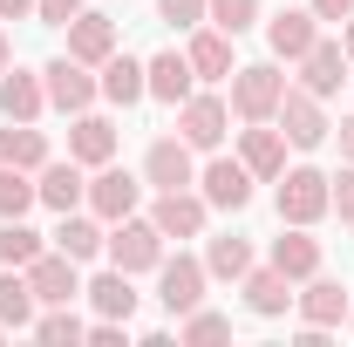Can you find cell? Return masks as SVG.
<instances>
[{
    "label": "cell",
    "instance_id": "5b68a950",
    "mask_svg": "<svg viewBox=\"0 0 354 347\" xmlns=\"http://www.w3.org/2000/svg\"><path fill=\"white\" fill-rule=\"evenodd\" d=\"M41 88H48V109H62V116H82L88 102L102 95V82L88 75V62H75V55H55L41 68Z\"/></svg>",
    "mask_w": 354,
    "mask_h": 347
},
{
    "label": "cell",
    "instance_id": "e575fe53",
    "mask_svg": "<svg viewBox=\"0 0 354 347\" xmlns=\"http://www.w3.org/2000/svg\"><path fill=\"white\" fill-rule=\"evenodd\" d=\"M177 334H184V341H232V320H225V313H205V306H191Z\"/></svg>",
    "mask_w": 354,
    "mask_h": 347
},
{
    "label": "cell",
    "instance_id": "e0dca14e",
    "mask_svg": "<svg viewBox=\"0 0 354 347\" xmlns=\"http://www.w3.org/2000/svg\"><path fill=\"white\" fill-rule=\"evenodd\" d=\"M143 75H150V95H157V102H171V109L191 95V82H198V68H191V55H184V48L150 55V62H143Z\"/></svg>",
    "mask_w": 354,
    "mask_h": 347
},
{
    "label": "cell",
    "instance_id": "ee69618b",
    "mask_svg": "<svg viewBox=\"0 0 354 347\" xmlns=\"http://www.w3.org/2000/svg\"><path fill=\"white\" fill-rule=\"evenodd\" d=\"M7 62H14V41H7V35H0V75H7Z\"/></svg>",
    "mask_w": 354,
    "mask_h": 347
},
{
    "label": "cell",
    "instance_id": "4fadbf2b",
    "mask_svg": "<svg viewBox=\"0 0 354 347\" xmlns=\"http://www.w3.org/2000/svg\"><path fill=\"white\" fill-rule=\"evenodd\" d=\"M313 41H320V14H313V7H286V14L266 21V48H272V62H300Z\"/></svg>",
    "mask_w": 354,
    "mask_h": 347
},
{
    "label": "cell",
    "instance_id": "603a6c76",
    "mask_svg": "<svg viewBox=\"0 0 354 347\" xmlns=\"http://www.w3.org/2000/svg\"><path fill=\"white\" fill-rule=\"evenodd\" d=\"M82 293H88V306H95V320H130V313H136V286H130V272H123V265L95 272Z\"/></svg>",
    "mask_w": 354,
    "mask_h": 347
},
{
    "label": "cell",
    "instance_id": "7402d4cb",
    "mask_svg": "<svg viewBox=\"0 0 354 347\" xmlns=\"http://www.w3.org/2000/svg\"><path fill=\"white\" fill-rule=\"evenodd\" d=\"M341 82H348V48H341V41H313L307 55H300V88L334 95Z\"/></svg>",
    "mask_w": 354,
    "mask_h": 347
},
{
    "label": "cell",
    "instance_id": "52a82bcc",
    "mask_svg": "<svg viewBox=\"0 0 354 347\" xmlns=\"http://www.w3.org/2000/svg\"><path fill=\"white\" fill-rule=\"evenodd\" d=\"M143 184H150V191H191V184H198L191 143H184V136H157V143L143 150Z\"/></svg>",
    "mask_w": 354,
    "mask_h": 347
},
{
    "label": "cell",
    "instance_id": "5bb4252c",
    "mask_svg": "<svg viewBox=\"0 0 354 347\" xmlns=\"http://www.w3.org/2000/svg\"><path fill=\"white\" fill-rule=\"evenodd\" d=\"M348 286H341V279H320V272H313L307 279V293H293V306H300V327H341V320H348Z\"/></svg>",
    "mask_w": 354,
    "mask_h": 347
},
{
    "label": "cell",
    "instance_id": "6da1fadb",
    "mask_svg": "<svg viewBox=\"0 0 354 347\" xmlns=\"http://www.w3.org/2000/svg\"><path fill=\"white\" fill-rule=\"evenodd\" d=\"M334 212V177L313 171V164H293L279 171V225H320Z\"/></svg>",
    "mask_w": 354,
    "mask_h": 347
},
{
    "label": "cell",
    "instance_id": "ba28073f",
    "mask_svg": "<svg viewBox=\"0 0 354 347\" xmlns=\"http://www.w3.org/2000/svg\"><path fill=\"white\" fill-rule=\"evenodd\" d=\"M252 184H259V177L245 171V157H212V164L198 171L205 205H218V212H245V205H252Z\"/></svg>",
    "mask_w": 354,
    "mask_h": 347
},
{
    "label": "cell",
    "instance_id": "1f68e13d",
    "mask_svg": "<svg viewBox=\"0 0 354 347\" xmlns=\"http://www.w3.org/2000/svg\"><path fill=\"white\" fill-rule=\"evenodd\" d=\"M28 205H41L35 171H14V164H0V218H28Z\"/></svg>",
    "mask_w": 354,
    "mask_h": 347
},
{
    "label": "cell",
    "instance_id": "30bf717a",
    "mask_svg": "<svg viewBox=\"0 0 354 347\" xmlns=\"http://www.w3.org/2000/svg\"><path fill=\"white\" fill-rule=\"evenodd\" d=\"M136 205H143V177L116 171V164H95V177H88V212L116 225V218H130Z\"/></svg>",
    "mask_w": 354,
    "mask_h": 347
},
{
    "label": "cell",
    "instance_id": "8d00e7d4",
    "mask_svg": "<svg viewBox=\"0 0 354 347\" xmlns=\"http://www.w3.org/2000/svg\"><path fill=\"white\" fill-rule=\"evenodd\" d=\"M82 7H88V0H35V21H48V28H68Z\"/></svg>",
    "mask_w": 354,
    "mask_h": 347
},
{
    "label": "cell",
    "instance_id": "cb8c5ba5",
    "mask_svg": "<svg viewBox=\"0 0 354 347\" xmlns=\"http://www.w3.org/2000/svg\"><path fill=\"white\" fill-rule=\"evenodd\" d=\"M239 286H245V306H252L259 320H272V313H286V306H293V279H286L279 265H252Z\"/></svg>",
    "mask_w": 354,
    "mask_h": 347
},
{
    "label": "cell",
    "instance_id": "f1b7e54d",
    "mask_svg": "<svg viewBox=\"0 0 354 347\" xmlns=\"http://www.w3.org/2000/svg\"><path fill=\"white\" fill-rule=\"evenodd\" d=\"M0 164H14V171H41L48 164V136L35 123H7L0 130Z\"/></svg>",
    "mask_w": 354,
    "mask_h": 347
},
{
    "label": "cell",
    "instance_id": "277c9868",
    "mask_svg": "<svg viewBox=\"0 0 354 347\" xmlns=\"http://www.w3.org/2000/svg\"><path fill=\"white\" fill-rule=\"evenodd\" d=\"M272 123L286 130V143H293V150H320V143H327V130H334V123H327V109H320V95H313V88H293V82H286V95H279Z\"/></svg>",
    "mask_w": 354,
    "mask_h": 347
},
{
    "label": "cell",
    "instance_id": "ac0fdd59",
    "mask_svg": "<svg viewBox=\"0 0 354 347\" xmlns=\"http://www.w3.org/2000/svg\"><path fill=\"white\" fill-rule=\"evenodd\" d=\"M68 157H75V164H82V171H95V164H109V157H116V123H109V116H75V123H68Z\"/></svg>",
    "mask_w": 354,
    "mask_h": 347
},
{
    "label": "cell",
    "instance_id": "8992f818",
    "mask_svg": "<svg viewBox=\"0 0 354 347\" xmlns=\"http://www.w3.org/2000/svg\"><path fill=\"white\" fill-rule=\"evenodd\" d=\"M225 130H232V102H218V95H198V88L177 102V136H184L191 150H218Z\"/></svg>",
    "mask_w": 354,
    "mask_h": 347
},
{
    "label": "cell",
    "instance_id": "3957f363",
    "mask_svg": "<svg viewBox=\"0 0 354 347\" xmlns=\"http://www.w3.org/2000/svg\"><path fill=\"white\" fill-rule=\"evenodd\" d=\"M102 252H109V265H123V272H157V265H164V232H157V225H150V218H116V232H109V245H102Z\"/></svg>",
    "mask_w": 354,
    "mask_h": 347
},
{
    "label": "cell",
    "instance_id": "ffe728a7",
    "mask_svg": "<svg viewBox=\"0 0 354 347\" xmlns=\"http://www.w3.org/2000/svg\"><path fill=\"white\" fill-rule=\"evenodd\" d=\"M41 109H48L41 75H28V68H7L0 75V116L7 123H41Z\"/></svg>",
    "mask_w": 354,
    "mask_h": 347
},
{
    "label": "cell",
    "instance_id": "4316f807",
    "mask_svg": "<svg viewBox=\"0 0 354 347\" xmlns=\"http://www.w3.org/2000/svg\"><path fill=\"white\" fill-rule=\"evenodd\" d=\"M35 286L21 265H0V327H35Z\"/></svg>",
    "mask_w": 354,
    "mask_h": 347
},
{
    "label": "cell",
    "instance_id": "2e32d148",
    "mask_svg": "<svg viewBox=\"0 0 354 347\" xmlns=\"http://www.w3.org/2000/svg\"><path fill=\"white\" fill-rule=\"evenodd\" d=\"M68 55H75V62H88V68H102V62L116 55V21L82 7V14L68 21Z\"/></svg>",
    "mask_w": 354,
    "mask_h": 347
},
{
    "label": "cell",
    "instance_id": "d6986e66",
    "mask_svg": "<svg viewBox=\"0 0 354 347\" xmlns=\"http://www.w3.org/2000/svg\"><path fill=\"white\" fill-rule=\"evenodd\" d=\"M239 157H245V171L259 177V184H279V171H286V130L252 123V130L239 136Z\"/></svg>",
    "mask_w": 354,
    "mask_h": 347
},
{
    "label": "cell",
    "instance_id": "9a60e30c",
    "mask_svg": "<svg viewBox=\"0 0 354 347\" xmlns=\"http://www.w3.org/2000/svg\"><path fill=\"white\" fill-rule=\"evenodd\" d=\"M35 191H41L48 212H82L88 205V177H82L75 157H68V164H41V171H35Z\"/></svg>",
    "mask_w": 354,
    "mask_h": 347
},
{
    "label": "cell",
    "instance_id": "bcb514c9",
    "mask_svg": "<svg viewBox=\"0 0 354 347\" xmlns=\"http://www.w3.org/2000/svg\"><path fill=\"white\" fill-rule=\"evenodd\" d=\"M0 334H7V327H0Z\"/></svg>",
    "mask_w": 354,
    "mask_h": 347
},
{
    "label": "cell",
    "instance_id": "4dcf8cb0",
    "mask_svg": "<svg viewBox=\"0 0 354 347\" xmlns=\"http://www.w3.org/2000/svg\"><path fill=\"white\" fill-rule=\"evenodd\" d=\"M205 272H212V279H245V272H252V245H245V238H212V245H205Z\"/></svg>",
    "mask_w": 354,
    "mask_h": 347
},
{
    "label": "cell",
    "instance_id": "b9f144b4",
    "mask_svg": "<svg viewBox=\"0 0 354 347\" xmlns=\"http://www.w3.org/2000/svg\"><path fill=\"white\" fill-rule=\"evenodd\" d=\"M341 157H348V164H354V116H348V123H341Z\"/></svg>",
    "mask_w": 354,
    "mask_h": 347
},
{
    "label": "cell",
    "instance_id": "ab89813d",
    "mask_svg": "<svg viewBox=\"0 0 354 347\" xmlns=\"http://www.w3.org/2000/svg\"><path fill=\"white\" fill-rule=\"evenodd\" d=\"M307 7L320 14V21H348V14H354V0H307Z\"/></svg>",
    "mask_w": 354,
    "mask_h": 347
},
{
    "label": "cell",
    "instance_id": "d6a6232c",
    "mask_svg": "<svg viewBox=\"0 0 354 347\" xmlns=\"http://www.w3.org/2000/svg\"><path fill=\"white\" fill-rule=\"evenodd\" d=\"M205 21H212V28H225V35L239 41V35L259 21V0H205Z\"/></svg>",
    "mask_w": 354,
    "mask_h": 347
},
{
    "label": "cell",
    "instance_id": "74e56055",
    "mask_svg": "<svg viewBox=\"0 0 354 347\" xmlns=\"http://www.w3.org/2000/svg\"><path fill=\"white\" fill-rule=\"evenodd\" d=\"M334 212H341V225H354V164L334 177Z\"/></svg>",
    "mask_w": 354,
    "mask_h": 347
},
{
    "label": "cell",
    "instance_id": "f35d334b",
    "mask_svg": "<svg viewBox=\"0 0 354 347\" xmlns=\"http://www.w3.org/2000/svg\"><path fill=\"white\" fill-rule=\"evenodd\" d=\"M123 327H130V320H95L88 341H95V347H123Z\"/></svg>",
    "mask_w": 354,
    "mask_h": 347
},
{
    "label": "cell",
    "instance_id": "7bdbcfd3",
    "mask_svg": "<svg viewBox=\"0 0 354 347\" xmlns=\"http://www.w3.org/2000/svg\"><path fill=\"white\" fill-rule=\"evenodd\" d=\"M341 48H348V62H354V14H348V28H341Z\"/></svg>",
    "mask_w": 354,
    "mask_h": 347
},
{
    "label": "cell",
    "instance_id": "f546056e",
    "mask_svg": "<svg viewBox=\"0 0 354 347\" xmlns=\"http://www.w3.org/2000/svg\"><path fill=\"white\" fill-rule=\"evenodd\" d=\"M48 245L35 225H21V218H0V265H35Z\"/></svg>",
    "mask_w": 354,
    "mask_h": 347
},
{
    "label": "cell",
    "instance_id": "d590c367",
    "mask_svg": "<svg viewBox=\"0 0 354 347\" xmlns=\"http://www.w3.org/2000/svg\"><path fill=\"white\" fill-rule=\"evenodd\" d=\"M157 14L171 28H205V0H157Z\"/></svg>",
    "mask_w": 354,
    "mask_h": 347
},
{
    "label": "cell",
    "instance_id": "7a4b0ae2",
    "mask_svg": "<svg viewBox=\"0 0 354 347\" xmlns=\"http://www.w3.org/2000/svg\"><path fill=\"white\" fill-rule=\"evenodd\" d=\"M279 95H286L279 62H245V68H232V116H245V123H272Z\"/></svg>",
    "mask_w": 354,
    "mask_h": 347
},
{
    "label": "cell",
    "instance_id": "83f0119b",
    "mask_svg": "<svg viewBox=\"0 0 354 347\" xmlns=\"http://www.w3.org/2000/svg\"><path fill=\"white\" fill-rule=\"evenodd\" d=\"M109 245V232L95 225V218H82V212H62V232H55V252H68V259L82 265V259H95Z\"/></svg>",
    "mask_w": 354,
    "mask_h": 347
},
{
    "label": "cell",
    "instance_id": "44dd1931",
    "mask_svg": "<svg viewBox=\"0 0 354 347\" xmlns=\"http://www.w3.org/2000/svg\"><path fill=\"white\" fill-rule=\"evenodd\" d=\"M272 265H279L293 286H300V279H313V272H320V238H313L307 225H286V232L272 238Z\"/></svg>",
    "mask_w": 354,
    "mask_h": 347
},
{
    "label": "cell",
    "instance_id": "484cf974",
    "mask_svg": "<svg viewBox=\"0 0 354 347\" xmlns=\"http://www.w3.org/2000/svg\"><path fill=\"white\" fill-rule=\"evenodd\" d=\"M102 95H109L116 109H136V102L150 95V75H143V62H130V55H109V62H102Z\"/></svg>",
    "mask_w": 354,
    "mask_h": 347
},
{
    "label": "cell",
    "instance_id": "8fae6325",
    "mask_svg": "<svg viewBox=\"0 0 354 347\" xmlns=\"http://www.w3.org/2000/svg\"><path fill=\"white\" fill-rule=\"evenodd\" d=\"M205 218H212L205 191H157V205H150V225H157L164 238H198Z\"/></svg>",
    "mask_w": 354,
    "mask_h": 347
},
{
    "label": "cell",
    "instance_id": "9c48e42d",
    "mask_svg": "<svg viewBox=\"0 0 354 347\" xmlns=\"http://www.w3.org/2000/svg\"><path fill=\"white\" fill-rule=\"evenodd\" d=\"M205 279H212V272H205V259H184V252H177V259H164V265H157V300H164V313H177V320H184L191 306H205Z\"/></svg>",
    "mask_w": 354,
    "mask_h": 347
},
{
    "label": "cell",
    "instance_id": "836d02e7",
    "mask_svg": "<svg viewBox=\"0 0 354 347\" xmlns=\"http://www.w3.org/2000/svg\"><path fill=\"white\" fill-rule=\"evenodd\" d=\"M35 334H41L48 347H75V341H88V327L68 313V306H48L41 320H35Z\"/></svg>",
    "mask_w": 354,
    "mask_h": 347
},
{
    "label": "cell",
    "instance_id": "f6af8a7d",
    "mask_svg": "<svg viewBox=\"0 0 354 347\" xmlns=\"http://www.w3.org/2000/svg\"><path fill=\"white\" fill-rule=\"evenodd\" d=\"M348 327H354V300H348Z\"/></svg>",
    "mask_w": 354,
    "mask_h": 347
},
{
    "label": "cell",
    "instance_id": "60d3db41",
    "mask_svg": "<svg viewBox=\"0 0 354 347\" xmlns=\"http://www.w3.org/2000/svg\"><path fill=\"white\" fill-rule=\"evenodd\" d=\"M35 14V0H0V21H28Z\"/></svg>",
    "mask_w": 354,
    "mask_h": 347
},
{
    "label": "cell",
    "instance_id": "7c38bea8",
    "mask_svg": "<svg viewBox=\"0 0 354 347\" xmlns=\"http://www.w3.org/2000/svg\"><path fill=\"white\" fill-rule=\"evenodd\" d=\"M21 272H28V286H35L41 306H75V293H82V272H75L68 252H41L35 265H21Z\"/></svg>",
    "mask_w": 354,
    "mask_h": 347
},
{
    "label": "cell",
    "instance_id": "d4e9b609",
    "mask_svg": "<svg viewBox=\"0 0 354 347\" xmlns=\"http://www.w3.org/2000/svg\"><path fill=\"white\" fill-rule=\"evenodd\" d=\"M184 55H191V68H198L205 82H232V35H225V28H212V21H205V28L191 35V48H184Z\"/></svg>",
    "mask_w": 354,
    "mask_h": 347
}]
</instances>
